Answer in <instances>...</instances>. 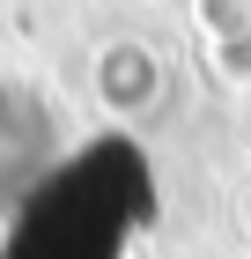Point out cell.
I'll return each mask as SVG.
<instances>
[{"mask_svg": "<svg viewBox=\"0 0 251 259\" xmlns=\"http://www.w3.org/2000/svg\"><path fill=\"white\" fill-rule=\"evenodd\" d=\"M96 97H104V111H148L155 104V89H163V67H155V52L148 45H104L96 52Z\"/></svg>", "mask_w": 251, "mask_h": 259, "instance_id": "1", "label": "cell"}, {"mask_svg": "<svg viewBox=\"0 0 251 259\" xmlns=\"http://www.w3.org/2000/svg\"><path fill=\"white\" fill-rule=\"evenodd\" d=\"M236 215H244V237H251V185L236 193Z\"/></svg>", "mask_w": 251, "mask_h": 259, "instance_id": "2", "label": "cell"}]
</instances>
